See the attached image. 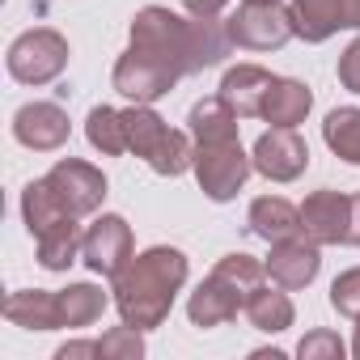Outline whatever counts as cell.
Listing matches in <instances>:
<instances>
[{
  "instance_id": "cell-1",
  "label": "cell",
  "mask_w": 360,
  "mask_h": 360,
  "mask_svg": "<svg viewBox=\"0 0 360 360\" xmlns=\"http://www.w3.org/2000/svg\"><path fill=\"white\" fill-rule=\"evenodd\" d=\"M187 255L174 246H148L144 255H131V263L115 276V309L127 326L153 330L169 318L174 297L187 284Z\"/></svg>"
},
{
  "instance_id": "cell-2",
  "label": "cell",
  "mask_w": 360,
  "mask_h": 360,
  "mask_svg": "<svg viewBox=\"0 0 360 360\" xmlns=\"http://www.w3.org/2000/svg\"><path fill=\"white\" fill-rule=\"evenodd\" d=\"M123 123H127V153L144 157L153 165V174L161 178H178V174H187L195 165V136L187 131H174L153 106H140L131 102L123 110Z\"/></svg>"
},
{
  "instance_id": "cell-3",
  "label": "cell",
  "mask_w": 360,
  "mask_h": 360,
  "mask_svg": "<svg viewBox=\"0 0 360 360\" xmlns=\"http://www.w3.org/2000/svg\"><path fill=\"white\" fill-rule=\"evenodd\" d=\"M131 47L157 64H165L178 77H191L195 72V51H191V30H187V13L178 18L169 9H140L131 22Z\"/></svg>"
},
{
  "instance_id": "cell-4",
  "label": "cell",
  "mask_w": 360,
  "mask_h": 360,
  "mask_svg": "<svg viewBox=\"0 0 360 360\" xmlns=\"http://www.w3.org/2000/svg\"><path fill=\"white\" fill-rule=\"evenodd\" d=\"M195 178H200V191L217 204H229L255 169V161L246 157L242 140L229 136V140H195Z\"/></svg>"
},
{
  "instance_id": "cell-5",
  "label": "cell",
  "mask_w": 360,
  "mask_h": 360,
  "mask_svg": "<svg viewBox=\"0 0 360 360\" xmlns=\"http://www.w3.org/2000/svg\"><path fill=\"white\" fill-rule=\"evenodd\" d=\"M9 77L22 81V85H47L56 81L64 68H68V39L60 30H26L22 39H13L9 56Z\"/></svg>"
},
{
  "instance_id": "cell-6",
  "label": "cell",
  "mask_w": 360,
  "mask_h": 360,
  "mask_svg": "<svg viewBox=\"0 0 360 360\" xmlns=\"http://www.w3.org/2000/svg\"><path fill=\"white\" fill-rule=\"evenodd\" d=\"M229 39L233 47H246V51H280L288 39H297L292 13L284 5H250V0H242V9L229 13Z\"/></svg>"
},
{
  "instance_id": "cell-7",
  "label": "cell",
  "mask_w": 360,
  "mask_h": 360,
  "mask_svg": "<svg viewBox=\"0 0 360 360\" xmlns=\"http://www.w3.org/2000/svg\"><path fill=\"white\" fill-rule=\"evenodd\" d=\"M187 30H191V51H195V72L221 64L233 47L229 0H187Z\"/></svg>"
},
{
  "instance_id": "cell-8",
  "label": "cell",
  "mask_w": 360,
  "mask_h": 360,
  "mask_svg": "<svg viewBox=\"0 0 360 360\" xmlns=\"http://www.w3.org/2000/svg\"><path fill=\"white\" fill-rule=\"evenodd\" d=\"M47 183L51 191L60 195V204L72 212V217H94L106 200V178L98 165L89 161H77V157H64L47 169Z\"/></svg>"
},
{
  "instance_id": "cell-9",
  "label": "cell",
  "mask_w": 360,
  "mask_h": 360,
  "mask_svg": "<svg viewBox=\"0 0 360 360\" xmlns=\"http://www.w3.org/2000/svg\"><path fill=\"white\" fill-rule=\"evenodd\" d=\"M255 169L271 183H292V178L305 174L309 165V144L297 136V127H271L255 140V153H250Z\"/></svg>"
},
{
  "instance_id": "cell-10",
  "label": "cell",
  "mask_w": 360,
  "mask_h": 360,
  "mask_svg": "<svg viewBox=\"0 0 360 360\" xmlns=\"http://www.w3.org/2000/svg\"><path fill=\"white\" fill-rule=\"evenodd\" d=\"M81 259L89 263V271L115 280L127 263H131V225L115 212L98 217L85 233V246H81Z\"/></svg>"
},
{
  "instance_id": "cell-11",
  "label": "cell",
  "mask_w": 360,
  "mask_h": 360,
  "mask_svg": "<svg viewBox=\"0 0 360 360\" xmlns=\"http://www.w3.org/2000/svg\"><path fill=\"white\" fill-rule=\"evenodd\" d=\"M110 81H115V89H119L123 98H131V102H140V106H153L157 98H165L183 77L169 72V68L157 64V60H148V56H140L136 47H127V51L119 56Z\"/></svg>"
},
{
  "instance_id": "cell-12",
  "label": "cell",
  "mask_w": 360,
  "mask_h": 360,
  "mask_svg": "<svg viewBox=\"0 0 360 360\" xmlns=\"http://www.w3.org/2000/svg\"><path fill=\"white\" fill-rule=\"evenodd\" d=\"M301 229L309 242L318 246H347V229H352V195L339 191H314L301 204Z\"/></svg>"
},
{
  "instance_id": "cell-13",
  "label": "cell",
  "mask_w": 360,
  "mask_h": 360,
  "mask_svg": "<svg viewBox=\"0 0 360 360\" xmlns=\"http://www.w3.org/2000/svg\"><path fill=\"white\" fill-rule=\"evenodd\" d=\"M72 123H68V110L60 102H26L18 115H13V136L18 144L34 148V153H51L68 140Z\"/></svg>"
},
{
  "instance_id": "cell-14",
  "label": "cell",
  "mask_w": 360,
  "mask_h": 360,
  "mask_svg": "<svg viewBox=\"0 0 360 360\" xmlns=\"http://www.w3.org/2000/svg\"><path fill=\"white\" fill-rule=\"evenodd\" d=\"M322 267V255H318V242L309 238H288V242H271V255H267V276L271 284L297 292L305 284H314Z\"/></svg>"
},
{
  "instance_id": "cell-15",
  "label": "cell",
  "mask_w": 360,
  "mask_h": 360,
  "mask_svg": "<svg viewBox=\"0 0 360 360\" xmlns=\"http://www.w3.org/2000/svg\"><path fill=\"white\" fill-rule=\"evenodd\" d=\"M238 309H246V292L233 284V280H225L221 271H212L195 292H191V301H187V318L195 322V326H225L229 318H238Z\"/></svg>"
},
{
  "instance_id": "cell-16",
  "label": "cell",
  "mask_w": 360,
  "mask_h": 360,
  "mask_svg": "<svg viewBox=\"0 0 360 360\" xmlns=\"http://www.w3.org/2000/svg\"><path fill=\"white\" fill-rule=\"evenodd\" d=\"M271 85H276V77H271L267 68H259V64H238V68L225 72L221 98H225V106H229L238 119H255V115H263Z\"/></svg>"
},
{
  "instance_id": "cell-17",
  "label": "cell",
  "mask_w": 360,
  "mask_h": 360,
  "mask_svg": "<svg viewBox=\"0 0 360 360\" xmlns=\"http://www.w3.org/2000/svg\"><path fill=\"white\" fill-rule=\"evenodd\" d=\"M250 233L263 242H288V238H305L301 229V208H292L284 195H259L250 204Z\"/></svg>"
},
{
  "instance_id": "cell-18",
  "label": "cell",
  "mask_w": 360,
  "mask_h": 360,
  "mask_svg": "<svg viewBox=\"0 0 360 360\" xmlns=\"http://www.w3.org/2000/svg\"><path fill=\"white\" fill-rule=\"evenodd\" d=\"M5 318L26 330H60V292L18 288L5 297Z\"/></svg>"
},
{
  "instance_id": "cell-19",
  "label": "cell",
  "mask_w": 360,
  "mask_h": 360,
  "mask_svg": "<svg viewBox=\"0 0 360 360\" xmlns=\"http://www.w3.org/2000/svg\"><path fill=\"white\" fill-rule=\"evenodd\" d=\"M22 217H26V229L34 233V242L51 229H60L64 221H72V212L60 204V195L51 191L47 178H34V183L22 191Z\"/></svg>"
},
{
  "instance_id": "cell-20",
  "label": "cell",
  "mask_w": 360,
  "mask_h": 360,
  "mask_svg": "<svg viewBox=\"0 0 360 360\" xmlns=\"http://www.w3.org/2000/svg\"><path fill=\"white\" fill-rule=\"evenodd\" d=\"M309 106H314V94H309L305 81L276 77V85H271V94H267V106H263V119H267L271 127H297V123H305Z\"/></svg>"
},
{
  "instance_id": "cell-21",
  "label": "cell",
  "mask_w": 360,
  "mask_h": 360,
  "mask_svg": "<svg viewBox=\"0 0 360 360\" xmlns=\"http://www.w3.org/2000/svg\"><path fill=\"white\" fill-rule=\"evenodd\" d=\"M288 13H292L297 39H305V43H326L330 34L343 30V9H339V0H292Z\"/></svg>"
},
{
  "instance_id": "cell-22",
  "label": "cell",
  "mask_w": 360,
  "mask_h": 360,
  "mask_svg": "<svg viewBox=\"0 0 360 360\" xmlns=\"http://www.w3.org/2000/svg\"><path fill=\"white\" fill-rule=\"evenodd\" d=\"M246 318H250V326L255 330H263V335H280V330H288L292 326V318H297V309H292V301H288V288H259V292H250V301H246Z\"/></svg>"
},
{
  "instance_id": "cell-23",
  "label": "cell",
  "mask_w": 360,
  "mask_h": 360,
  "mask_svg": "<svg viewBox=\"0 0 360 360\" xmlns=\"http://www.w3.org/2000/svg\"><path fill=\"white\" fill-rule=\"evenodd\" d=\"M106 309V292L98 284H68L60 288V330L64 326H94Z\"/></svg>"
},
{
  "instance_id": "cell-24",
  "label": "cell",
  "mask_w": 360,
  "mask_h": 360,
  "mask_svg": "<svg viewBox=\"0 0 360 360\" xmlns=\"http://www.w3.org/2000/svg\"><path fill=\"white\" fill-rule=\"evenodd\" d=\"M77 221H81V217H72V221H64L60 229H51V233L39 238V263H43L47 271H68V267L77 263V255H81V246H85V233H81Z\"/></svg>"
},
{
  "instance_id": "cell-25",
  "label": "cell",
  "mask_w": 360,
  "mask_h": 360,
  "mask_svg": "<svg viewBox=\"0 0 360 360\" xmlns=\"http://www.w3.org/2000/svg\"><path fill=\"white\" fill-rule=\"evenodd\" d=\"M322 140L335 157L360 165V106H339L322 123Z\"/></svg>"
},
{
  "instance_id": "cell-26",
  "label": "cell",
  "mask_w": 360,
  "mask_h": 360,
  "mask_svg": "<svg viewBox=\"0 0 360 360\" xmlns=\"http://www.w3.org/2000/svg\"><path fill=\"white\" fill-rule=\"evenodd\" d=\"M187 127H191L195 140H229V136H238V115H233V110L225 106V98L217 94V98H204V102L191 106Z\"/></svg>"
},
{
  "instance_id": "cell-27",
  "label": "cell",
  "mask_w": 360,
  "mask_h": 360,
  "mask_svg": "<svg viewBox=\"0 0 360 360\" xmlns=\"http://www.w3.org/2000/svg\"><path fill=\"white\" fill-rule=\"evenodd\" d=\"M85 136H89V144H94L102 157L127 153V123H123V110H115V106H94L89 119H85Z\"/></svg>"
},
{
  "instance_id": "cell-28",
  "label": "cell",
  "mask_w": 360,
  "mask_h": 360,
  "mask_svg": "<svg viewBox=\"0 0 360 360\" xmlns=\"http://www.w3.org/2000/svg\"><path fill=\"white\" fill-rule=\"evenodd\" d=\"M212 271H221L225 280H233V284L246 292V301H250V292H259L263 280H267V263H259L255 255H242V250H238V255H225Z\"/></svg>"
},
{
  "instance_id": "cell-29",
  "label": "cell",
  "mask_w": 360,
  "mask_h": 360,
  "mask_svg": "<svg viewBox=\"0 0 360 360\" xmlns=\"http://www.w3.org/2000/svg\"><path fill=\"white\" fill-rule=\"evenodd\" d=\"M144 330H136V326H115V330H106L102 339H98V356L102 360H140L144 356V339H140Z\"/></svg>"
},
{
  "instance_id": "cell-30",
  "label": "cell",
  "mask_w": 360,
  "mask_h": 360,
  "mask_svg": "<svg viewBox=\"0 0 360 360\" xmlns=\"http://www.w3.org/2000/svg\"><path fill=\"white\" fill-rule=\"evenodd\" d=\"M297 356H301V360H343V356H347V343H343L335 330H309V335L297 343Z\"/></svg>"
},
{
  "instance_id": "cell-31",
  "label": "cell",
  "mask_w": 360,
  "mask_h": 360,
  "mask_svg": "<svg viewBox=\"0 0 360 360\" xmlns=\"http://www.w3.org/2000/svg\"><path fill=\"white\" fill-rule=\"evenodd\" d=\"M330 305H335L343 318H352V322L360 318V267L335 276V284H330Z\"/></svg>"
},
{
  "instance_id": "cell-32",
  "label": "cell",
  "mask_w": 360,
  "mask_h": 360,
  "mask_svg": "<svg viewBox=\"0 0 360 360\" xmlns=\"http://www.w3.org/2000/svg\"><path fill=\"white\" fill-rule=\"evenodd\" d=\"M339 81L347 94H360V39H352L347 51L339 56Z\"/></svg>"
},
{
  "instance_id": "cell-33",
  "label": "cell",
  "mask_w": 360,
  "mask_h": 360,
  "mask_svg": "<svg viewBox=\"0 0 360 360\" xmlns=\"http://www.w3.org/2000/svg\"><path fill=\"white\" fill-rule=\"evenodd\" d=\"M81 356H98V339H72L56 352V360H81Z\"/></svg>"
},
{
  "instance_id": "cell-34",
  "label": "cell",
  "mask_w": 360,
  "mask_h": 360,
  "mask_svg": "<svg viewBox=\"0 0 360 360\" xmlns=\"http://www.w3.org/2000/svg\"><path fill=\"white\" fill-rule=\"evenodd\" d=\"M347 246H360V195H352V229H347Z\"/></svg>"
},
{
  "instance_id": "cell-35",
  "label": "cell",
  "mask_w": 360,
  "mask_h": 360,
  "mask_svg": "<svg viewBox=\"0 0 360 360\" xmlns=\"http://www.w3.org/2000/svg\"><path fill=\"white\" fill-rule=\"evenodd\" d=\"M352 356H360V318H356V339H352Z\"/></svg>"
},
{
  "instance_id": "cell-36",
  "label": "cell",
  "mask_w": 360,
  "mask_h": 360,
  "mask_svg": "<svg viewBox=\"0 0 360 360\" xmlns=\"http://www.w3.org/2000/svg\"><path fill=\"white\" fill-rule=\"evenodd\" d=\"M250 5H284V0H250Z\"/></svg>"
}]
</instances>
